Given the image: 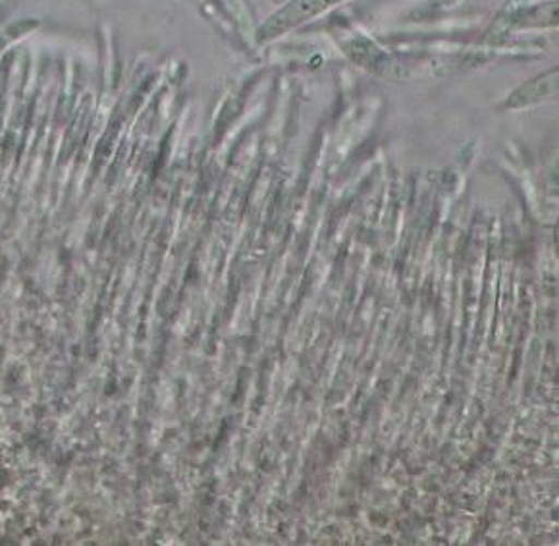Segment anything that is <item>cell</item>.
Instances as JSON below:
<instances>
[{
    "instance_id": "1",
    "label": "cell",
    "mask_w": 559,
    "mask_h": 546,
    "mask_svg": "<svg viewBox=\"0 0 559 546\" xmlns=\"http://www.w3.org/2000/svg\"><path fill=\"white\" fill-rule=\"evenodd\" d=\"M342 0H292L288 7L276 12L274 16L261 25L259 43L272 41L280 35L288 34L292 27L305 24L307 20L319 16L322 12L336 7Z\"/></svg>"
}]
</instances>
